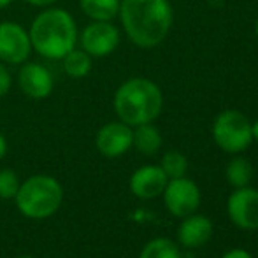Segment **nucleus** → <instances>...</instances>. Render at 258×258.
I'll return each mask as SVG.
<instances>
[{
  "mask_svg": "<svg viewBox=\"0 0 258 258\" xmlns=\"http://www.w3.org/2000/svg\"><path fill=\"white\" fill-rule=\"evenodd\" d=\"M160 167H162V170L165 172V176L169 177V179L183 177V176H186L188 160H186V156L183 153H179V151H167V153L162 156Z\"/></svg>",
  "mask_w": 258,
  "mask_h": 258,
  "instance_id": "6ab92c4d",
  "label": "nucleus"
},
{
  "mask_svg": "<svg viewBox=\"0 0 258 258\" xmlns=\"http://www.w3.org/2000/svg\"><path fill=\"white\" fill-rule=\"evenodd\" d=\"M6 153H7V141H6V137L0 134V160L6 156Z\"/></svg>",
  "mask_w": 258,
  "mask_h": 258,
  "instance_id": "b1692460",
  "label": "nucleus"
},
{
  "mask_svg": "<svg viewBox=\"0 0 258 258\" xmlns=\"http://www.w3.org/2000/svg\"><path fill=\"white\" fill-rule=\"evenodd\" d=\"M167 181H169V177L165 176L160 165H144L132 174L128 186L137 199L150 201V199L160 197L163 194Z\"/></svg>",
  "mask_w": 258,
  "mask_h": 258,
  "instance_id": "f8f14e48",
  "label": "nucleus"
},
{
  "mask_svg": "<svg viewBox=\"0 0 258 258\" xmlns=\"http://www.w3.org/2000/svg\"><path fill=\"white\" fill-rule=\"evenodd\" d=\"M251 134H253V141H256L258 143V119L251 123Z\"/></svg>",
  "mask_w": 258,
  "mask_h": 258,
  "instance_id": "393cba45",
  "label": "nucleus"
},
{
  "mask_svg": "<svg viewBox=\"0 0 258 258\" xmlns=\"http://www.w3.org/2000/svg\"><path fill=\"white\" fill-rule=\"evenodd\" d=\"M32 49L48 60H61L78 44V25L72 14L61 7H44L30 25Z\"/></svg>",
  "mask_w": 258,
  "mask_h": 258,
  "instance_id": "f03ea898",
  "label": "nucleus"
},
{
  "mask_svg": "<svg viewBox=\"0 0 258 258\" xmlns=\"http://www.w3.org/2000/svg\"><path fill=\"white\" fill-rule=\"evenodd\" d=\"M32 42L28 30L14 21H0V61L9 65H21L32 54Z\"/></svg>",
  "mask_w": 258,
  "mask_h": 258,
  "instance_id": "6e6552de",
  "label": "nucleus"
},
{
  "mask_svg": "<svg viewBox=\"0 0 258 258\" xmlns=\"http://www.w3.org/2000/svg\"><path fill=\"white\" fill-rule=\"evenodd\" d=\"M18 85L20 90L34 100H44L53 93L54 79L53 74L37 61H25L18 72Z\"/></svg>",
  "mask_w": 258,
  "mask_h": 258,
  "instance_id": "9d476101",
  "label": "nucleus"
},
{
  "mask_svg": "<svg viewBox=\"0 0 258 258\" xmlns=\"http://www.w3.org/2000/svg\"><path fill=\"white\" fill-rule=\"evenodd\" d=\"M213 221L204 214H188L177 228V239L186 248H201L213 237Z\"/></svg>",
  "mask_w": 258,
  "mask_h": 258,
  "instance_id": "ddd939ff",
  "label": "nucleus"
},
{
  "mask_svg": "<svg viewBox=\"0 0 258 258\" xmlns=\"http://www.w3.org/2000/svg\"><path fill=\"white\" fill-rule=\"evenodd\" d=\"M132 146L139 153L151 156L156 155L162 148V134L153 123H144V125L134 126V141Z\"/></svg>",
  "mask_w": 258,
  "mask_h": 258,
  "instance_id": "4468645a",
  "label": "nucleus"
},
{
  "mask_svg": "<svg viewBox=\"0 0 258 258\" xmlns=\"http://www.w3.org/2000/svg\"><path fill=\"white\" fill-rule=\"evenodd\" d=\"M13 2H14V0H0V11L6 9V7H9Z\"/></svg>",
  "mask_w": 258,
  "mask_h": 258,
  "instance_id": "a878e982",
  "label": "nucleus"
},
{
  "mask_svg": "<svg viewBox=\"0 0 258 258\" xmlns=\"http://www.w3.org/2000/svg\"><path fill=\"white\" fill-rule=\"evenodd\" d=\"M227 214L235 227L242 230H258V190L242 186L234 188L227 201Z\"/></svg>",
  "mask_w": 258,
  "mask_h": 258,
  "instance_id": "1a4fd4ad",
  "label": "nucleus"
},
{
  "mask_svg": "<svg viewBox=\"0 0 258 258\" xmlns=\"http://www.w3.org/2000/svg\"><path fill=\"white\" fill-rule=\"evenodd\" d=\"M13 86V76H11L9 69L4 65V61H0V97L7 95Z\"/></svg>",
  "mask_w": 258,
  "mask_h": 258,
  "instance_id": "412c9836",
  "label": "nucleus"
},
{
  "mask_svg": "<svg viewBox=\"0 0 258 258\" xmlns=\"http://www.w3.org/2000/svg\"><path fill=\"white\" fill-rule=\"evenodd\" d=\"M119 41H121L119 28L112 21H92L78 35L81 49L92 58H104L114 53Z\"/></svg>",
  "mask_w": 258,
  "mask_h": 258,
  "instance_id": "423d86ee",
  "label": "nucleus"
},
{
  "mask_svg": "<svg viewBox=\"0 0 258 258\" xmlns=\"http://www.w3.org/2000/svg\"><path fill=\"white\" fill-rule=\"evenodd\" d=\"M255 34H256V37H258V18H256V21H255Z\"/></svg>",
  "mask_w": 258,
  "mask_h": 258,
  "instance_id": "bb28decb",
  "label": "nucleus"
},
{
  "mask_svg": "<svg viewBox=\"0 0 258 258\" xmlns=\"http://www.w3.org/2000/svg\"><path fill=\"white\" fill-rule=\"evenodd\" d=\"M14 201L23 216L30 220H46L60 209L63 188L53 176L35 174L20 184Z\"/></svg>",
  "mask_w": 258,
  "mask_h": 258,
  "instance_id": "20e7f679",
  "label": "nucleus"
},
{
  "mask_svg": "<svg viewBox=\"0 0 258 258\" xmlns=\"http://www.w3.org/2000/svg\"><path fill=\"white\" fill-rule=\"evenodd\" d=\"M221 258H253L251 256V253L249 251H246V249H242V248H234V249H230V251H227Z\"/></svg>",
  "mask_w": 258,
  "mask_h": 258,
  "instance_id": "4be33fe9",
  "label": "nucleus"
},
{
  "mask_svg": "<svg viewBox=\"0 0 258 258\" xmlns=\"http://www.w3.org/2000/svg\"><path fill=\"white\" fill-rule=\"evenodd\" d=\"M119 121L134 128L144 123H153L163 111V93L155 81L146 78H130L123 81L112 99Z\"/></svg>",
  "mask_w": 258,
  "mask_h": 258,
  "instance_id": "7ed1b4c3",
  "label": "nucleus"
},
{
  "mask_svg": "<svg viewBox=\"0 0 258 258\" xmlns=\"http://www.w3.org/2000/svg\"><path fill=\"white\" fill-rule=\"evenodd\" d=\"M121 0H79L81 11L92 21H112L119 13Z\"/></svg>",
  "mask_w": 258,
  "mask_h": 258,
  "instance_id": "2eb2a0df",
  "label": "nucleus"
},
{
  "mask_svg": "<svg viewBox=\"0 0 258 258\" xmlns=\"http://www.w3.org/2000/svg\"><path fill=\"white\" fill-rule=\"evenodd\" d=\"M118 16L126 37L141 49L162 44L174 23L169 0H121Z\"/></svg>",
  "mask_w": 258,
  "mask_h": 258,
  "instance_id": "f257e3e1",
  "label": "nucleus"
},
{
  "mask_svg": "<svg viewBox=\"0 0 258 258\" xmlns=\"http://www.w3.org/2000/svg\"><path fill=\"white\" fill-rule=\"evenodd\" d=\"M134 128L123 121L105 123L95 136V146L100 155L118 158L132 148Z\"/></svg>",
  "mask_w": 258,
  "mask_h": 258,
  "instance_id": "9b49d317",
  "label": "nucleus"
},
{
  "mask_svg": "<svg viewBox=\"0 0 258 258\" xmlns=\"http://www.w3.org/2000/svg\"><path fill=\"white\" fill-rule=\"evenodd\" d=\"M20 177L13 169H0V199L11 201L20 190Z\"/></svg>",
  "mask_w": 258,
  "mask_h": 258,
  "instance_id": "aec40b11",
  "label": "nucleus"
},
{
  "mask_svg": "<svg viewBox=\"0 0 258 258\" xmlns=\"http://www.w3.org/2000/svg\"><path fill=\"white\" fill-rule=\"evenodd\" d=\"M225 176H227V181L230 186H248L253 177V167L249 163V160L242 158V156H235V158H232L228 162L227 169H225Z\"/></svg>",
  "mask_w": 258,
  "mask_h": 258,
  "instance_id": "f3484780",
  "label": "nucleus"
},
{
  "mask_svg": "<svg viewBox=\"0 0 258 258\" xmlns=\"http://www.w3.org/2000/svg\"><path fill=\"white\" fill-rule=\"evenodd\" d=\"M93 58L90 56L86 51H83L81 48L71 49L63 58H61V65H63V71L69 78L72 79H83L92 72Z\"/></svg>",
  "mask_w": 258,
  "mask_h": 258,
  "instance_id": "dca6fc26",
  "label": "nucleus"
},
{
  "mask_svg": "<svg viewBox=\"0 0 258 258\" xmlns=\"http://www.w3.org/2000/svg\"><path fill=\"white\" fill-rule=\"evenodd\" d=\"M162 195L167 211L176 218H184L188 214H194L202 201L201 188L197 186L195 181L188 179L186 176L174 177V179L167 181V186Z\"/></svg>",
  "mask_w": 258,
  "mask_h": 258,
  "instance_id": "0eeeda50",
  "label": "nucleus"
},
{
  "mask_svg": "<svg viewBox=\"0 0 258 258\" xmlns=\"http://www.w3.org/2000/svg\"><path fill=\"white\" fill-rule=\"evenodd\" d=\"M25 2L30 4V6H34V7H41V9H44V7L54 6V2H58V0H25Z\"/></svg>",
  "mask_w": 258,
  "mask_h": 258,
  "instance_id": "5701e85b",
  "label": "nucleus"
},
{
  "mask_svg": "<svg viewBox=\"0 0 258 258\" xmlns=\"http://www.w3.org/2000/svg\"><path fill=\"white\" fill-rule=\"evenodd\" d=\"M18 258H34V256H30V255H23V256H18Z\"/></svg>",
  "mask_w": 258,
  "mask_h": 258,
  "instance_id": "cd10ccee",
  "label": "nucleus"
},
{
  "mask_svg": "<svg viewBox=\"0 0 258 258\" xmlns=\"http://www.w3.org/2000/svg\"><path fill=\"white\" fill-rule=\"evenodd\" d=\"M139 258H181V251L174 241L167 237H156L144 246Z\"/></svg>",
  "mask_w": 258,
  "mask_h": 258,
  "instance_id": "a211bd4d",
  "label": "nucleus"
},
{
  "mask_svg": "<svg viewBox=\"0 0 258 258\" xmlns=\"http://www.w3.org/2000/svg\"><path fill=\"white\" fill-rule=\"evenodd\" d=\"M213 139L225 153H242L253 143L251 121L244 112L235 109L221 111L213 121Z\"/></svg>",
  "mask_w": 258,
  "mask_h": 258,
  "instance_id": "39448f33",
  "label": "nucleus"
}]
</instances>
